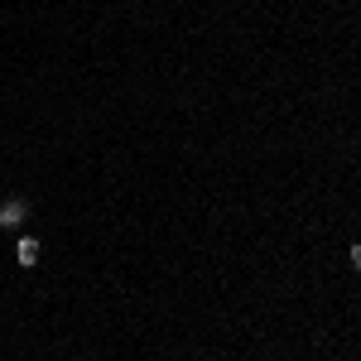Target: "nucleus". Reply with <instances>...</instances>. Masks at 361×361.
Returning <instances> with one entry per match:
<instances>
[{
  "instance_id": "1",
  "label": "nucleus",
  "mask_w": 361,
  "mask_h": 361,
  "mask_svg": "<svg viewBox=\"0 0 361 361\" xmlns=\"http://www.w3.org/2000/svg\"><path fill=\"white\" fill-rule=\"evenodd\" d=\"M29 217V202L25 197H10V202H0V226L10 231V226H20Z\"/></svg>"
},
{
  "instance_id": "2",
  "label": "nucleus",
  "mask_w": 361,
  "mask_h": 361,
  "mask_svg": "<svg viewBox=\"0 0 361 361\" xmlns=\"http://www.w3.org/2000/svg\"><path fill=\"white\" fill-rule=\"evenodd\" d=\"M15 260H20V265H39V241H34V236H25V241L15 246Z\"/></svg>"
},
{
  "instance_id": "3",
  "label": "nucleus",
  "mask_w": 361,
  "mask_h": 361,
  "mask_svg": "<svg viewBox=\"0 0 361 361\" xmlns=\"http://www.w3.org/2000/svg\"><path fill=\"white\" fill-rule=\"evenodd\" d=\"M347 260H352V265L361 270V246H352V250H347Z\"/></svg>"
}]
</instances>
